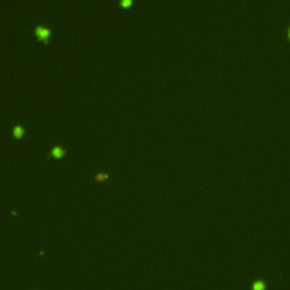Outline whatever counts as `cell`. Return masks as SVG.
Listing matches in <instances>:
<instances>
[{
	"mask_svg": "<svg viewBox=\"0 0 290 290\" xmlns=\"http://www.w3.org/2000/svg\"><path fill=\"white\" fill-rule=\"evenodd\" d=\"M35 35L37 36V39L42 40L43 42L48 43L49 42V37H50V34H51V31L49 30L48 27H45L43 25H39L35 27Z\"/></svg>",
	"mask_w": 290,
	"mask_h": 290,
	"instance_id": "cell-1",
	"label": "cell"
},
{
	"mask_svg": "<svg viewBox=\"0 0 290 290\" xmlns=\"http://www.w3.org/2000/svg\"><path fill=\"white\" fill-rule=\"evenodd\" d=\"M65 153H66L65 149H63L59 145H57L55 147H52L51 152H50V155L55 156V158H61V156L65 155Z\"/></svg>",
	"mask_w": 290,
	"mask_h": 290,
	"instance_id": "cell-2",
	"label": "cell"
},
{
	"mask_svg": "<svg viewBox=\"0 0 290 290\" xmlns=\"http://www.w3.org/2000/svg\"><path fill=\"white\" fill-rule=\"evenodd\" d=\"M23 134H24V128H23L21 125H16V126L13 128V135H14L15 137L17 138L22 137Z\"/></svg>",
	"mask_w": 290,
	"mask_h": 290,
	"instance_id": "cell-3",
	"label": "cell"
},
{
	"mask_svg": "<svg viewBox=\"0 0 290 290\" xmlns=\"http://www.w3.org/2000/svg\"><path fill=\"white\" fill-rule=\"evenodd\" d=\"M108 177H109L108 174H105L103 171H99V172H97V175H95V180H97V181H103L104 179H107Z\"/></svg>",
	"mask_w": 290,
	"mask_h": 290,
	"instance_id": "cell-4",
	"label": "cell"
},
{
	"mask_svg": "<svg viewBox=\"0 0 290 290\" xmlns=\"http://www.w3.org/2000/svg\"><path fill=\"white\" fill-rule=\"evenodd\" d=\"M130 4H132V1H130V0H121V1H120V5H121V6H124V7L129 6Z\"/></svg>",
	"mask_w": 290,
	"mask_h": 290,
	"instance_id": "cell-5",
	"label": "cell"
},
{
	"mask_svg": "<svg viewBox=\"0 0 290 290\" xmlns=\"http://www.w3.org/2000/svg\"><path fill=\"white\" fill-rule=\"evenodd\" d=\"M254 289H255V290H263V289H264V286H263L262 283L257 282L256 284H255V287H254Z\"/></svg>",
	"mask_w": 290,
	"mask_h": 290,
	"instance_id": "cell-6",
	"label": "cell"
},
{
	"mask_svg": "<svg viewBox=\"0 0 290 290\" xmlns=\"http://www.w3.org/2000/svg\"><path fill=\"white\" fill-rule=\"evenodd\" d=\"M288 34H289V36H290V27H289V30H288Z\"/></svg>",
	"mask_w": 290,
	"mask_h": 290,
	"instance_id": "cell-7",
	"label": "cell"
}]
</instances>
